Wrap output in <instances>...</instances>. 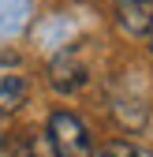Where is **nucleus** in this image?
<instances>
[{
    "label": "nucleus",
    "mask_w": 153,
    "mask_h": 157,
    "mask_svg": "<svg viewBox=\"0 0 153 157\" xmlns=\"http://www.w3.org/2000/svg\"><path fill=\"white\" fill-rule=\"evenodd\" d=\"M26 101V78L23 75H4L0 78V112H15Z\"/></svg>",
    "instance_id": "6"
},
{
    "label": "nucleus",
    "mask_w": 153,
    "mask_h": 157,
    "mask_svg": "<svg viewBox=\"0 0 153 157\" xmlns=\"http://www.w3.org/2000/svg\"><path fill=\"white\" fill-rule=\"evenodd\" d=\"M149 52H153V34H149Z\"/></svg>",
    "instance_id": "11"
},
{
    "label": "nucleus",
    "mask_w": 153,
    "mask_h": 157,
    "mask_svg": "<svg viewBox=\"0 0 153 157\" xmlns=\"http://www.w3.org/2000/svg\"><path fill=\"white\" fill-rule=\"evenodd\" d=\"M26 157H56L52 142H49V135H37V139L26 142Z\"/></svg>",
    "instance_id": "7"
},
{
    "label": "nucleus",
    "mask_w": 153,
    "mask_h": 157,
    "mask_svg": "<svg viewBox=\"0 0 153 157\" xmlns=\"http://www.w3.org/2000/svg\"><path fill=\"white\" fill-rule=\"evenodd\" d=\"M112 112H116V120H120L123 127H131V131H138V127L146 124V105L135 101V97L116 94V97H112Z\"/></svg>",
    "instance_id": "5"
},
{
    "label": "nucleus",
    "mask_w": 153,
    "mask_h": 157,
    "mask_svg": "<svg viewBox=\"0 0 153 157\" xmlns=\"http://www.w3.org/2000/svg\"><path fill=\"white\" fill-rule=\"evenodd\" d=\"M30 0H0V37H11L26 26Z\"/></svg>",
    "instance_id": "4"
},
{
    "label": "nucleus",
    "mask_w": 153,
    "mask_h": 157,
    "mask_svg": "<svg viewBox=\"0 0 153 157\" xmlns=\"http://www.w3.org/2000/svg\"><path fill=\"white\" fill-rule=\"evenodd\" d=\"M0 64H15V56H11V52H8V56H0Z\"/></svg>",
    "instance_id": "8"
},
{
    "label": "nucleus",
    "mask_w": 153,
    "mask_h": 157,
    "mask_svg": "<svg viewBox=\"0 0 153 157\" xmlns=\"http://www.w3.org/2000/svg\"><path fill=\"white\" fill-rule=\"evenodd\" d=\"M49 82H52V90H60V94L82 90V86H86V64H82L71 49L56 52L52 64H49Z\"/></svg>",
    "instance_id": "2"
},
{
    "label": "nucleus",
    "mask_w": 153,
    "mask_h": 157,
    "mask_svg": "<svg viewBox=\"0 0 153 157\" xmlns=\"http://www.w3.org/2000/svg\"><path fill=\"white\" fill-rule=\"evenodd\" d=\"M49 142H52L56 157H93L90 127L75 112H67V109H60V112L49 116Z\"/></svg>",
    "instance_id": "1"
},
{
    "label": "nucleus",
    "mask_w": 153,
    "mask_h": 157,
    "mask_svg": "<svg viewBox=\"0 0 153 157\" xmlns=\"http://www.w3.org/2000/svg\"><path fill=\"white\" fill-rule=\"evenodd\" d=\"M120 26L135 37H149L153 34V0L149 4H131V0H120Z\"/></svg>",
    "instance_id": "3"
},
{
    "label": "nucleus",
    "mask_w": 153,
    "mask_h": 157,
    "mask_svg": "<svg viewBox=\"0 0 153 157\" xmlns=\"http://www.w3.org/2000/svg\"><path fill=\"white\" fill-rule=\"evenodd\" d=\"M138 157H153V153H149V150H142V146H138Z\"/></svg>",
    "instance_id": "9"
},
{
    "label": "nucleus",
    "mask_w": 153,
    "mask_h": 157,
    "mask_svg": "<svg viewBox=\"0 0 153 157\" xmlns=\"http://www.w3.org/2000/svg\"><path fill=\"white\" fill-rule=\"evenodd\" d=\"M131 4H149V0H131Z\"/></svg>",
    "instance_id": "10"
}]
</instances>
